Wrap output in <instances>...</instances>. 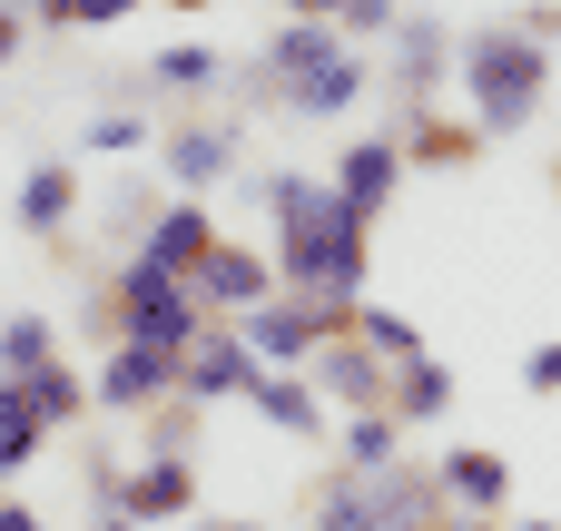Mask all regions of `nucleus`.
Instances as JSON below:
<instances>
[{
  "instance_id": "423d86ee",
  "label": "nucleus",
  "mask_w": 561,
  "mask_h": 531,
  "mask_svg": "<svg viewBox=\"0 0 561 531\" xmlns=\"http://www.w3.org/2000/svg\"><path fill=\"white\" fill-rule=\"evenodd\" d=\"M59 207H69V177H59V168H49V177H30V217H59Z\"/></svg>"
},
{
  "instance_id": "6e6552de",
  "label": "nucleus",
  "mask_w": 561,
  "mask_h": 531,
  "mask_svg": "<svg viewBox=\"0 0 561 531\" xmlns=\"http://www.w3.org/2000/svg\"><path fill=\"white\" fill-rule=\"evenodd\" d=\"M533 394H561V345H542V355H533Z\"/></svg>"
},
{
  "instance_id": "f257e3e1",
  "label": "nucleus",
  "mask_w": 561,
  "mask_h": 531,
  "mask_svg": "<svg viewBox=\"0 0 561 531\" xmlns=\"http://www.w3.org/2000/svg\"><path fill=\"white\" fill-rule=\"evenodd\" d=\"M473 99H483L493 128H523L533 99H542V49H523V39H483V49H473Z\"/></svg>"
},
{
  "instance_id": "9d476101",
  "label": "nucleus",
  "mask_w": 561,
  "mask_h": 531,
  "mask_svg": "<svg viewBox=\"0 0 561 531\" xmlns=\"http://www.w3.org/2000/svg\"><path fill=\"white\" fill-rule=\"evenodd\" d=\"M0 49H10V20H0Z\"/></svg>"
},
{
  "instance_id": "ddd939ff",
  "label": "nucleus",
  "mask_w": 561,
  "mask_h": 531,
  "mask_svg": "<svg viewBox=\"0 0 561 531\" xmlns=\"http://www.w3.org/2000/svg\"><path fill=\"white\" fill-rule=\"evenodd\" d=\"M533 531H552V522H533Z\"/></svg>"
},
{
  "instance_id": "20e7f679",
  "label": "nucleus",
  "mask_w": 561,
  "mask_h": 531,
  "mask_svg": "<svg viewBox=\"0 0 561 531\" xmlns=\"http://www.w3.org/2000/svg\"><path fill=\"white\" fill-rule=\"evenodd\" d=\"M385 177H394V148H365V158L345 168V197H355V207H375V197H385Z\"/></svg>"
},
{
  "instance_id": "f03ea898",
  "label": "nucleus",
  "mask_w": 561,
  "mask_h": 531,
  "mask_svg": "<svg viewBox=\"0 0 561 531\" xmlns=\"http://www.w3.org/2000/svg\"><path fill=\"white\" fill-rule=\"evenodd\" d=\"M158 266H207V217H197V207H178V217H168V236H158Z\"/></svg>"
},
{
  "instance_id": "9b49d317",
  "label": "nucleus",
  "mask_w": 561,
  "mask_h": 531,
  "mask_svg": "<svg viewBox=\"0 0 561 531\" xmlns=\"http://www.w3.org/2000/svg\"><path fill=\"white\" fill-rule=\"evenodd\" d=\"M552 187H561V158H552Z\"/></svg>"
},
{
  "instance_id": "7ed1b4c3",
  "label": "nucleus",
  "mask_w": 561,
  "mask_h": 531,
  "mask_svg": "<svg viewBox=\"0 0 561 531\" xmlns=\"http://www.w3.org/2000/svg\"><path fill=\"white\" fill-rule=\"evenodd\" d=\"M454 493L463 503H503V453H454Z\"/></svg>"
},
{
  "instance_id": "1a4fd4ad",
  "label": "nucleus",
  "mask_w": 561,
  "mask_h": 531,
  "mask_svg": "<svg viewBox=\"0 0 561 531\" xmlns=\"http://www.w3.org/2000/svg\"><path fill=\"white\" fill-rule=\"evenodd\" d=\"M69 10H89V20H108V10H128V0H69Z\"/></svg>"
},
{
  "instance_id": "39448f33",
  "label": "nucleus",
  "mask_w": 561,
  "mask_h": 531,
  "mask_svg": "<svg viewBox=\"0 0 561 531\" xmlns=\"http://www.w3.org/2000/svg\"><path fill=\"white\" fill-rule=\"evenodd\" d=\"M168 503H187V473H148L138 483V512H168Z\"/></svg>"
},
{
  "instance_id": "0eeeda50",
  "label": "nucleus",
  "mask_w": 561,
  "mask_h": 531,
  "mask_svg": "<svg viewBox=\"0 0 561 531\" xmlns=\"http://www.w3.org/2000/svg\"><path fill=\"white\" fill-rule=\"evenodd\" d=\"M404 404H414V414H434V404H444V374H434V365H414V374H404Z\"/></svg>"
},
{
  "instance_id": "f8f14e48",
  "label": "nucleus",
  "mask_w": 561,
  "mask_h": 531,
  "mask_svg": "<svg viewBox=\"0 0 561 531\" xmlns=\"http://www.w3.org/2000/svg\"><path fill=\"white\" fill-rule=\"evenodd\" d=\"M178 10H197V0H178Z\"/></svg>"
}]
</instances>
